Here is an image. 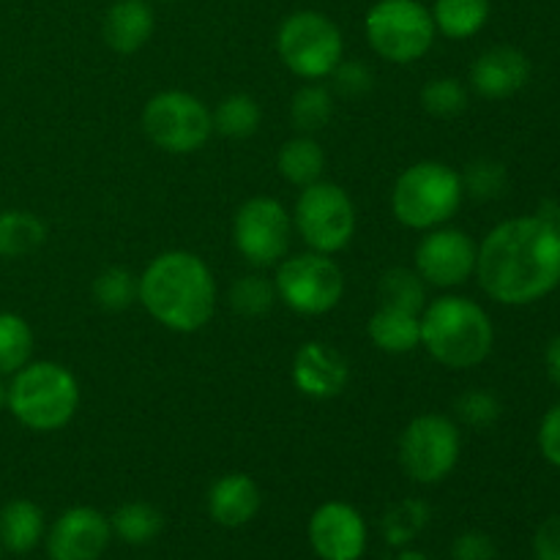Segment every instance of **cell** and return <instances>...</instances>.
Masks as SVG:
<instances>
[{
  "label": "cell",
  "mask_w": 560,
  "mask_h": 560,
  "mask_svg": "<svg viewBox=\"0 0 560 560\" xmlns=\"http://www.w3.org/2000/svg\"><path fill=\"white\" fill-rule=\"evenodd\" d=\"M156 16L148 0H115L102 22L107 47L118 55H135L151 42Z\"/></svg>",
  "instance_id": "19"
},
{
  "label": "cell",
  "mask_w": 560,
  "mask_h": 560,
  "mask_svg": "<svg viewBox=\"0 0 560 560\" xmlns=\"http://www.w3.org/2000/svg\"><path fill=\"white\" fill-rule=\"evenodd\" d=\"M421 107L435 118H457L468 107V88L454 77H435L421 88Z\"/></svg>",
  "instance_id": "33"
},
{
  "label": "cell",
  "mask_w": 560,
  "mask_h": 560,
  "mask_svg": "<svg viewBox=\"0 0 560 560\" xmlns=\"http://www.w3.org/2000/svg\"><path fill=\"white\" fill-rule=\"evenodd\" d=\"M370 47L397 66L416 63L435 44L432 11L421 0H377L364 20Z\"/></svg>",
  "instance_id": "7"
},
{
  "label": "cell",
  "mask_w": 560,
  "mask_h": 560,
  "mask_svg": "<svg viewBox=\"0 0 560 560\" xmlns=\"http://www.w3.org/2000/svg\"><path fill=\"white\" fill-rule=\"evenodd\" d=\"M454 413L470 430H490L501 419V399L485 388H470L454 402Z\"/></svg>",
  "instance_id": "35"
},
{
  "label": "cell",
  "mask_w": 560,
  "mask_h": 560,
  "mask_svg": "<svg viewBox=\"0 0 560 560\" xmlns=\"http://www.w3.org/2000/svg\"><path fill=\"white\" fill-rule=\"evenodd\" d=\"M277 167H279V175H282L288 184L304 189V186H312L317 184V180H323V170H326V151H323V145L312 135H299L279 148Z\"/></svg>",
  "instance_id": "22"
},
{
  "label": "cell",
  "mask_w": 560,
  "mask_h": 560,
  "mask_svg": "<svg viewBox=\"0 0 560 560\" xmlns=\"http://www.w3.org/2000/svg\"><path fill=\"white\" fill-rule=\"evenodd\" d=\"M47 241V224L31 211L5 208L0 211V257L20 260L38 252Z\"/></svg>",
  "instance_id": "23"
},
{
  "label": "cell",
  "mask_w": 560,
  "mask_h": 560,
  "mask_svg": "<svg viewBox=\"0 0 560 560\" xmlns=\"http://www.w3.org/2000/svg\"><path fill=\"white\" fill-rule=\"evenodd\" d=\"M366 334H370L372 345L383 353H413L416 348H421V315L399 310V306L381 304L366 323Z\"/></svg>",
  "instance_id": "20"
},
{
  "label": "cell",
  "mask_w": 560,
  "mask_h": 560,
  "mask_svg": "<svg viewBox=\"0 0 560 560\" xmlns=\"http://www.w3.org/2000/svg\"><path fill=\"white\" fill-rule=\"evenodd\" d=\"M490 20V0H435L432 22L435 31L454 42H465L481 33Z\"/></svg>",
  "instance_id": "24"
},
{
  "label": "cell",
  "mask_w": 560,
  "mask_h": 560,
  "mask_svg": "<svg viewBox=\"0 0 560 560\" xmlns=\"http://www.w3.org/2000/svg\"><path fill=\"white\" fill-rule=\"evenodd\" d=\"M290 217L304 244L320 255H337L355 235L353 200L342 186L331 180L304 186Z\"/></svg>",
  "instance_id": "10"
},
{
  "label": "cell",
  "mask_w": 560,
  "mask_h": 560,
  "mask_svg": "<svg viewBox=\"0 0 560 560\" xmlns=\"http://www.w3.org/2000/svg\"><path fill=\"white\" fill-rule=\"evenodd\" d=\"M293 217L273 197H252L233 219V244L249 266H279L288 257Z\"/></svg>",
  "instance_id": "12"
},
{
  "label": "cell",
  "mask_w": 560,
  "mask_h": 560,
  "mask_svg": "<svg viewBox=\"0 0 560 560\" xmlns=\"http://www.w3.org/2000/svg\"><path fill=\"white\" fill-rule=\"evenodd\" d=\"M536 560H560V514L547 517L534 536Z\"/></svg>",
  "instance_id": "39"
},
{
  "label": "cell",
  "mask_w": 560,
  "mask_h": 560,
  "mask_svg": "<svg viewBox=\"0 0 560 560\" xmlns=\"http://www.w3.org/2000/svg\"><path fill=\"white\" fill-rule=\"evenodd\" d=\"M208 514L222 528H244L262 506L260 487L246 474H224L208 490Z\"/></svg>",
  "instance_id": "18"
},
{
  "label": "cell",
  "mask_w": 560,
  "mask_h": 560,
  "mask_svg": "<svg viewBox=\"0 0 560 560\" xmlns=\"http://www.w3.org/2000/svg\"><path fill=\"white\" fill-rule=\"evenodd\" d=\"M530 80V60L517 47H492L470 66V88L481 98H509Z\"/></svg>",
  "instance_id": "17"
},
{
  "label": "cell",
  "mask_w": 560,
  "mask_h": 560,
  "mask_svg": "<svg viewBox=\"0 0 560 560\" xmlns=\"http://www.w3.org/2000/svg\"><path fill=\"white\" fill-rule=\"evenodd\" d=\"M5 408H9V383L0 377V413H3Z\"/></svg>",
  "instance_id": "43"
},
{
  "label": "cell",
  "mask_w": 560,
  "mask_h": 560,
  "mask_svg": "<svg viewBox=\"0 0 560 560\" xmlns=\"http://www.w3.org/2000/svg\"><path fill=\"white\" fill-rule=\"evenodd\" d=\"M47 534L44 525V512L38 503L27 498H14L0 509V547L14 556H27L36 550L38 541Z\"/></svg>",
  "instance_id": "21"
},
{
  "label": "cell",
  "mask_w": 560,
  "mask_h": 560,
  "mask_svg": "<svg viewBox=\"0 0 560 560\" xmlns=\"http://www.w3.org/2000/svg\"><path fill=\"white\" fill-rule=\"evenodd\" d=\"M277 295L288 310L317 317L337 310L345 295V273L337 262L320 252H304L279 260Z\"/></svg>",
  "instance_id": "11"
},
{
  "label": "cell",
  "mask_w": 560,
  "mask_h": 560,
  "mask_svg": "<svg viewBox=\"0 0 560 560\" xmlns=\"http://www.w3.org/2000/svg\"><path fill=\"white\" fill-rule=\"evenodd\" d=\"M539 452L550 465L560 468V402L545 413L539 424Z\"/></svg>",
  "instance_id": "38"
},
{
  "label": "cell",
  "mask_w": 560,
  "mask_h": 560,
  "mask_svg": "<svg viewBox=\"0 0 560 560\" xmlns=\"http://www.w3.org/2000/svg\"><path fill=\"white\" fill-rule=\"evenodd\" d=\"M495 345V326L485 306L465 295H441L421 312V348L446 370L485 364Z\"/></svg>",
  "instance_id": "3"
},
{
  "label": "cell",
  "mask_w": 560,
  "mask_h": 560,
  "mask_svg": "<svg viewBox=\"0 0 560 560\" xmlns=\"http://www.w3.org/2000/svg\"><path fill=\"white\" fill-rule=\"evenodd\" d=\"M213 129L230 140H246L260 129L262 109L249 93H230L213 109Z\"/></svg>",
  "instance_id": "26"
},
{
  "label": "cell",
  "mask_w": 560,
  "mask_h": 560,
  "mask_svg": "<svg viewBox=\"0 0 560 560\" xmlns=\"http://www.w3.org/2000/svg\"><path fill=\"white\" fill-rule=\"evenodd\" d=\"M0 552H3V547H0Z\"/></svg>",
  "instance_id": "45"
},
{
  "label": "cell",
  "mask_w": 560,
  "mask_h": 560,
  "mask_svg": "<svg viewBox=\"0 0 560 560\" xmlns=\"http://www.w3.org/2000/svg\"><path fill=\"white\" fill-rule=\"evenodd\" d=\"M498 547L485 530H465L452 545V560H495Z\"/></svg>",
  "instance_id": "37"
},
{
  "label": "cell",
  "mask_w": 560,
  "mask_h": 560,
  "mask_svg": "<svg viewBox=\"0 0 560 560\" xmlns=\"http://www.w3.org/2000/svg\"><path fill=\"white\" fill-rule=\"evenodd\" d=\"M293 386L310 399H334L348 388V359L328 342H306L293 355Z\"/></svg>",
  "instance_id": "16"
},
{
  "label": "cell",
  "mask_w": 560,
  "mask_h": 560,
  "mask_svg": "<svg viewBox=\"0 0 560 560\" xmlns=\"http://www.w3.org/2000/svg\"><path fill=\"white\" fill-rule=\"evenodd\" d=\"M140 304L170 331H200L217 312V282L211 268L195 252H162L140 273Z\"/></svg>",
  "instance_id": "2"
},
{
  "label": "cell",
  "mask_w": 560,
  "mask_h": 560,
  "mask_svg": "<svg viewBox=\"0 0 560 560\" xmlns=\"http://www.w3.org/2000/svg\"><path fill=\"white\" fill-rule=\"evenodd\" d=\"M93 301L107 312H124L140 301V277L124 266H109L93 279Z\"/></svg>",
  "instance_id": "30"
},
{
  "label": "cell",
  "mask_w": 560,
  "mask_h": 560,
  "mask_svg": "<svg viewBox=\"0 0 560 560\" xmlns=\"http://www.w3.org/2000/svg\"><path fill=\"white\" fill-rule=\"evenodd\" d=\"M545 366H547V375H550V381L560 388V334L556 339H550V345H547Z\"/></svg>",
  "instance_id": "40"
},
{
  "label": "cell",
  "mask_w": 560,
  "mask_h": 560,
  "mask_svg": "<svg viewBox=\"0 0 560 560\" xmlns=\"http://www.w3.org/2000/svg\"><path fill=\"white\" fill-rule=\"evenodd\" d=\"M463 454L457 421L443 413H421L399 435V465L416 485H441Z\"/></svg>",
  "instance_id": "9"
},
{
  "label": "cell",
  "mask_w": 560,
  "mask_h": 560,
  "mask_svg": "<svg viewBox=\"0 0 560 560\" xmlns=\"http://www.w3.org/2000/svg\"><path fill=\"white\" fill-rule=\"evenodd\" d=\"M459 178H463L465 195L474 200H498L509 189L506 167L495 159H476L465 167V173H459Z\"/></svg>",
  "instance_id": "32"
},
{
  "label": "cell",
  "mask_w": 560,
  "mask_h": 560,
  "mask_svg": "<svg viewBox=\"0 0 560 560\" xmlns=\"http://www.w3.org/2000/svg\"><path fill=\"white\" fill-rule=\"evenodd\" d=\"M33 361V328L16 312H0V377H11Z\"/></svg>",
  "instance_id": "28"
},
{
  "label": "cell",
  "mask_w": 560,
  "mask_h": 560,
  "mask_svg": "<svg viewBox=\"0 0 560 560\" xmlns=\"http://www.w3.org/2000/svg\"><path fill=\"white\" fill-rule=\"evenodd\" d=\"M397 560H430V558H427L421 550H410V547H405V550L397 556Z\"/></svg>",
  "instance_id": "42"
},
{
  "label": "cell",
  "mask_w": 560,
  "mask_h": 560,
  "mask_svg": "<svg viewBox=\"0 0 560 560\" xmlns=\"http://www.w3.org/2000/svg\"><path fill=\"white\" fill-rule=\"evenodd\" d=\"M476 255H479V246L465 230H427V235L416 246V273L432 288H459L476 273Z\"/></svg>",
  "instance_id": "13"
},
{
  "label": "cell",
  "mask_w": 560,
  "mask_h": 560,
  "mask_svg": "<svg viewBox=\"0 0 560 560\" xmlns=\"http://www.w3.org/2000/svg\"><path fill=\"white\" fill-rule=\"evenodd\" d=\"M80 383L58 361H27L9 381V413L31 432H58L80 410Z\"/></svg>",
  "instance_id": "4"
},
{
  "label": "cell",
  "mask_w": 560,
  "mask_h": 560,
  "mask_svg": "<svg viewBox=\"0 0 560 560\" xmlns=\"http://www.w3.org/2000/svg\"><path fill=\"white\" fill-rule=\"evenodd\" d=\"M377 299L383 306H399L421 315L427 306V282L416 273V268H388L377 282Z\"/></svg>",
  "instance_id": "29"
},
{
  "label": "cell",
  "mask_w": 560,
  "mask_h": 560,
  "mask_svg": "<svg viewBox=\"0 0 560 560\" xmlns=\"http://www.w3.org/2000/svg\"><path fill=\"white\" fill-rule=\"evenodd\" d=\"M167 3H178V0H167Z\"/></svg>",
  "instance_id": "44"
},
{
  "label": "cell",
  "mask_w": 560,
  "mask_h": 560,
  "mask_svg": "<svg viewBox=\"0 0 560 560\" xmlns=\"http://www.w3.org/2000/svg\"><path fill=\"white\" fill-rule=\"evenodd\" d=\"M109 528L113 536H118L126 545H151L164 528V517L156 506L142 501L124 503V506L115 509V514L109 517Z\"/></svg>",
  "instance_id": "25"
},
{
  "label": "cell",
  "mask_w": 560,
  "mask_h": 560,
  "mask_svg": "<svg viewBox=\"0 0 560 560\" xmlns=\"http://www.w3.org/2000/svg\"><path fill=\"white\" fill-rule=\"evenodd\" d=\"M142 131L159 151L186 156L211 140L213 115L195 93L162 91L142 107Z\"/></svg>",
  "instance_id": "8"
},
{
  "label": "cell",
  "mask_w": 560,
  "mask_h": 560,
  "mask_svg": "<svg viewBox=\"0 0 560 560\" xmlns=\"http://www.w3.org/2000/svg\"><path fill=\"white\" fill-rule=\"evenodd\" d=\"M334 118V93L326 85H301L290 98V120L299 135L323 131Z\"/></svg>",
  "instance_id": "27"
},
{
  "label": "cell",
  "mask_w": 560,
  "mask_h": 560,
  "mask_svg": "<svg viewBox=\"0 0 560 560\" xmlns=\"http://www.w3.org/2000/svg\"><path fill=\"white\" fill-rule=\"evenodd\" d=\"M277 52L301 80L317 82L331 77L345 58L342 31L323 11L301 9L284 16L277 31Z\"/></svg>",
  "instance_id": "6"
},
{
  "label": "cell",
  "mask_w": 560,
  "mask_h": 560,
  "mask_svg": "<svg viewBox=\"0 0 560 560\" xmlns=\"http://www.w3.org/2000/svg\"><path fill=\"white\" fill-rule=\"evenodd\" d=\"M465 200L463 178L443 162H416L397 178L392 189V211L410 230L443 228L457 217Z\"/></svg>",
  "instance_id": "5"
},
{
  "label": "cell",
  "mask_w": 560,
  "mask_h": 560,
  "mask_svg": "<svg viewBox=\"0 0 560 560\" xmlns=\"http://www.w3.org/2000/svg\"><path fill=\"white\" fill-rule=\"evenodd\" d=\"M331 77H334V91L345 98L364 96V93H370L372 85H375V74H372L370 66L361 63V60L342 58V63L331 71Z\"/></svg>",
  "instance_id": "36"
},
{
  "label": "cell",
  "mask_w": 560,
  "mask_h": 560,
  "mask_svg": "<svg viewBox=\"0 0 560 560\" xmlns=\"http://www.w3.org/2000/svg\"><path fill=\"white\" fill-rule=\"evenodd\" d=\"M427 506L421 501H402L397 506L388 509V514L383 517V536H386L388 545L405 547L421 528H424Z\"/></svg>",
  "instance_id": "34"
},
{
  "label": "cell",
  "mask_w": 560,
  "mask_h": 560,
  "mask_svg": "<svg viewBox=\"0 0 560 560\" xmlns=\"http://www.w3.org/2000/svg\"><path fill=\"white\" fill-rule=\"evenodd\" d=\"M476 279L498 304H536L560 284V230L541 217L501 222L479 244Z\"/></svg>",
  "instance_id": "1"
},
{
  "label": "cell",
  "mask_w": 560,
  "mask_h": 560,
  "mask_svg": "<svg viewBox=\"0 0 560 560\" xmlns=\"http://www.w3.org/2000/svg\"><path fill=\"white\" fill-rule=\"evenodd\" d=\"M228 301L233 312H238L241 317H262L279 301L277 284L271 279L260 277V273H246V277L235 279L228 293Z\"/></svg>",
  "instance_id": "31"
},
{
  "label": "cell",
  "mask_w": 560,
  "mask_h": 560,
  "mask_svg": "<svg viewBox=\"0 0 560 560\" xmlns=\"http://www.w3.org/2000/svg\"><path fill=\"white\" fill-rule=\"evenodd\" d=\"M113 528L109 520L93 506H71L49 525V560H98L107 552Z\"/></svg>",
  "instance_id": "14"
},
{
  "label": "cell",
  "mask_w": 560,
  "mask_h": 560,
  "mask_svg": "<svg viewBox=\"0 0 560 560\" xmlns=\"http://www.w3.org/2000/svg\"><path fill=\"white\" fill-rule=\"evenodd\" d=\"M310 545L320 560H361L366 550L364 517L350 503H323L310 517Z\"/></svg>",
  "instance_id": "15"
},
{
  "label": "cell",
  "mask_w": 560,
  "mask_h": 560,
  "mask_svg": "<svg viewBox=\"0 0 560 560\" xmlns=\"http://www.w3.org/2000/svg\"><path fill=\"white\" fill-rule=\"evenodd\" d=\"M541 219H547L550 224H556V228L560 230V202H552L550 211H539Z\"/></svg>",
  "instance_id": "41"
}]
</instances>
